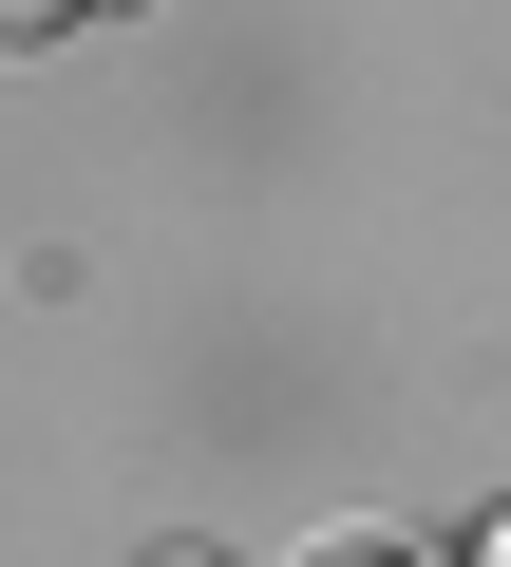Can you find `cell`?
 <instances>
[{"label": "cell", "instance_id": "1", "mask_svg": "<svg viewBox=\"0 0 511 567\" xmlns=\"http://www.w3.org/2000/svg\"><path fill=\"white\" fill-rule=\"evenodd\" d=\"M0 20H20V39H58V20H76V0H0Z\"/></svg>", "mask_w": 511, "mask_h": 567}]
</instances>
